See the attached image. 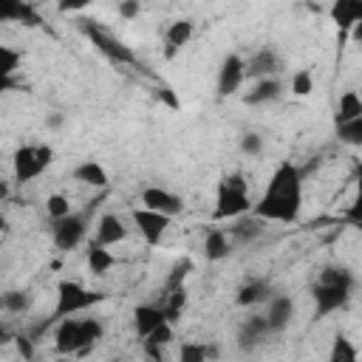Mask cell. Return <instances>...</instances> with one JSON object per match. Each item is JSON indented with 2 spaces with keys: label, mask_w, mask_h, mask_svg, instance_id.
<instances>
[{
  "label": "cell",
  "mask_w": 362,
  "mask_h": 362,
  "mask_svg": "<svg viewBox=\"0 0 362 362\" xmlns=\"http://www.w3.org/2000/svg\"><path fill=\"white\" fill-rule=\"evenodd\" d=\"M303 209V170L294 161H280L257 198L252 204V212L260 215L263 221H277V223H294Z\"/></svg>",
  "instance_id": "cell-1"
},
{
  "label": "cell",
  "mask_w": 362,
  "mask_h": 362,
  "mask_svg": "<svg viewBox=\"0 0 362 362\" xmlns=\"http://www.w3.org/2000/svg\"><path fill=\"white\" fill-rule=\"evenodd\" d=\"M351 291H354V274L348 266L331 263L320 272V277L311 286V297H314V317L322 320L334 311H342L351 303Z\"/></svg>",
  "instance_id": "cell-2"
},
{
  "label": "cell",
  "mask_w": 362,
  "mask_h": 362,
  "mask_svg": "<svg viewBox=\"0 0 362 362\" xmlns=\"http://www.w3.org/2000/svg\"><path fill=\"white\" fill-rule=\"evenodd\" d=\"M105 334V325L99 317H62L57 320L54 328V348L57 354H68V356H85Z\"/></svg>",
  "instance_id": "cell-3"
},
{
  "label": "cell",
  "mask_w": 362,
  "mask_h": 362,
  "mask_svg": "<svg viewBox=\"0 0 362 362\" xmlns=\"http://www.w3.org/2000/svg\"><path fill=\"white\" fill-rule=\"evenodd\" d=\"M252 212V198H249V181L243 173H229L218 181L215 189V221H235L240 215Z\"/></svg>",
  "instance_id": "cell-4"
},
{
  "label": "cell",
  "mask_w": 362,
  "mask_h": 362,
  "mask_svg": "<svg viewBox=\"0 0 362 362\" xmlns=\"http://www.w3.org/2000/svg\"><path fill=\"white\" fill-rule=\"evenodd\" d=\"M76 28L90 40V45L102 54V57H107L113 65H133L136 62V54H133V48L130 45H124L119 37H113L107 28H102L99 23H93V20H76Z\"/></svg>",
  "instance_id": "cell-5"
},
{
  "label": "cell",
  "mask_w": 362,
  "mask_h": 362,
  "mask_svg": "<svg viewBox=\"0 0 362 362\" xmlns=\"http://www.w3.org/2000/svg\"><path fill=\"white\" fill-rule=\"evenodd\" d=\"M99 300H102L99 291H90V288H85L76 280H59V286H57V305H54V314H51L48 325L57 322V320H62V317L82 314L90 305H96Z\"/></svg>",
  "instance_id": "cell-6"
},
{
  "label": "cell",
  "mask_w": 362,
  "mask_h": 362,
  "mask_svg": "<svg viewBox=\"0 0 362 362\" xmlns=\"http://www.w3.org/2000/svg\"><path fill=\"white\" fill-rule=\"evenodd\" d=\"M54 161V147L51 144H23L14 150L11 167H14V181L28 184L37 175L45 173V167Z\"/></svg>",
  "instance_id": "cell-7"
},
{
  "label": "cell",
  "mask_w": 362,
  "mask_h": 362,
  "mask_svg": "<svg viewBox=\"0 0 362 362\" xmlns=\"http://www.w3.org/2000/svg\"><path fill=\"white\" fill-rule=\"evenodd\" d=\"M93 209V206H90ZM90 209H82V212H71L59 221H51V240L59 252H71L76 249L82 240H85V232H88V221H90Z\"/></svg>",
  "instance_id": "cell-8"
},
{
  "label": "cell",
  "mask_w": 362,
  "mask_h": 362,
  "mask_svg": "<svg viewBox=\"0 0 362 362\" xmlns=\"http://www.w3.org/2000/svg\"><path fill=\"white\" fill-rule=\"evenodd\" d=\"M170 221L173 218L158 212V209H147V206L133 209V223H136V229H139V235L144 238L147 246H158L164 240V235L170 229Z\"/></svg>",
  "instance_id": "cell-9"
},
{
  "label": "cell",
  "mask_w": 362,
  "mask_h": 362,
  "mask_svg": "<svg viewBox=\"0 0 362 362\" xmlns=\"http://www.w3.org/2000/svg\"><path fill=\"white\" fill-rule=\"evenodd\" d=\"M246 82V59L240 54H229L218 68V96H232Z\"/></svg>",
  "instance_id": "cell-10"
},
{
  "label": "cell",
  "mask_w": 362,
  "mask_h": 362,
  "mask_svg": "<svg viewBox=\"0 0 362 362\" xmlns=\"http://www.w3.org/2000/svg\"><path fill=\"white\" fill-rule=\"evenodd\" d=\"M141 206H147V209H158V212L175 218V215L184 209V201H181L175 192H170L167 187L153 184V187H144V189H141Z\"/></svg>",
  "instance_id": "cell-11"
},
{
  "label": "cell",
  "mask_w": 362,
  "mask_h": 362,
  "mask_svg": "<svg viewBox=\"0 0 362 362\" xmlns=\"http://www.w3.org/2000/svg\"><path fill=\"white\" fill-rule=\"evenodd\" d=\"M263 317H266L272 334H283L288 328L291 317H294V300L288 294H272L269 303H266Z\"/></svg>",
  "instance_id": "cell-12"
},
{
  "label": "cell",
  "mask_w": 362,
  "mask_h": 362,
  "mask_svg": "<svg viewBox=\"0 0 362 362\" xmlns=\"http://www.w3.org/2000/svg\"><path fill=\"white\" fill-rule=\"evenodd\" d=\"M283 68V59L274 48H260L246 59V79H266V76H277Z\"/></svg>",
  "instance_id": "cell-13"
},
{
  "label": "cell",
  "mask_w": 362,
  "mask_h": 362,
  "mask_svg": "<svg viewBox=\"0 0 362 362\" xmlns=\"http://www.w3.org/2000/svg\"><path fill=\"white\" fill-rule=\"evenodd\" d=\"M272 337L269 331V322L263 314H255V317H246L238 328V348L240 351H255L257 345H263L266 339Z\"/></svg>",
  "instance_id": "cell-14"
},
{
  "label": "cell",
  "mask_w": 362,
  "mask_h": 362,
  "mask_svg": "<svg viewBox=\"0 0 362 362\" xmlns=\"http://www.w3.org/2000/svg\"><path fill=\"white\" fill-rule=\"evenodd\" d=\"M161 322H167V314H164V305L161 303L158 305L144 303V305H136L133 308V328H136V337L139 339L150 337Z\"/></svg>",
  "instance_id": "cell-15"
},
{
  "label": "cell",
  "mask_w": 362,
  "mask_h": 362,
  "mask_svg": "<svg viewBox=\"0 0 362 362\" xmlns=\"http://www.w3.org/2000/svg\"><path fill=\"white\" fill-rule=\"evenodd\" d=\"M0 20L3 23H23V25H40L42 17L28 0H0Z\"/></svg>",
  "instance_id": "cell-16"
},
{
  "label": "cell",
  "mask_w": 362,
  "mask_h": 362,
  "mask_svg": "<svg viewBox=\"0 0 362 362\" xmlns=\"http://www.w3.org/2000/svg\"><path fill=\"white\" fill-rule=\"evenodd\" d=\"M127 238V226L116 212H102L96 221V240L105 246H116Z\"/></svg>",
  "instance_id": "cell-17"
},
{
  "label": "cell",
  "mask_w": 362,
  "mask_h": 362,
  "mask_svg": "<svg viewBox=\"0 0 362 362\" xmlns=\"http://www.w3.org/2000/svg\"><path fill=\"white\" fill-rule=\"evenodd\" d=\"M266 223H269V221H263L260 215L246 212V215L235 218V223L229 226V235H232V240H238V243H252V240H257V238L266 232Z\"/></svg>",
  "instance_id": "cell-18"
},
{
  "label": "cell",
  "mask_w": 362,
  "mask_h": 362,
  "mask_svg": "<svg viewBox=\"0 0 362 362\" xmlns=\"http://www.w3.org/2000/svg\"><path fill=\"white\" fill-rule=\"evenodd\" d=\"M283 96V82L280 76H266V79H255L252 90L243 96L246 105H269V102H277Z\"/></svg>",
  "instance_id": "cell-19"
},
{
  "label": "cell",
  "mask_w": 362,
  "mask_h": 362,
  "mask_svg": "<svg viewBox=\"0 0 362 362\" xmlns=\"http://www.w3.org/2000/svg\"><path fill=\"white\" fill-rule=\"evenodd\" d=\"M328 14L331 23H337V28L351 31L356 23H362V0H334Z\"/></svg>",
  "instance_id": "cell-20"
},
{
  "label": "cell",
  "mask_w": 362,
  "mask_h": 362,
  "mask_svg": "<svg viewBox=\"0 0 362 362\" xmlns=\"http://www.w3.org/2000/svg\"><path fill=\"white\" fill-rule=\"evenodd\" d=\"M229 252H232V235L226 229H221V226H212L206 232V238H204V257L218 263V260L229 257Z\"/></svg>",
  "instance_id": "cell-21"
},
{
  "label": "cell",
  "mask_w": 362,
  "mask_h": 362,
  "mask_svg": "<svg viewBox=\"0 0 362 362\" xmlns=\"http://www.w3.org/2000/svg\"><path fill=\"white\" fill-rule=\"evenodd\" d=\"M274 291H272V286H269V280H263V277H252V280H246L240 288H238V305H243V308H249V305H260V303H269V297H272Z\"/></svg>",
  "instance_id": "cell-22"
},
{
  "label": "cell",
  "mask_w": 362,
  "mask_h": 362,
  "mask_svg": "<svg viewBox=\"0 0 362 362\" xmlns=\"http://www.w3.org/2000/svg\"><path fill=\"white\" fill-rule=\"evenodd\" d=\"M71 175H74V181L88 184V187H93V189H105V187H107V173H105V167H102L99 161H93V158H85L82 164H76Z\"/></svg>",
  "instance_id": "cell-23"
},
{
  "label": "cell",
  "mask_w": 362,
  "mask_h": 362,
  "mask_svg": "<svg viewBox=\"0 0 362 362\" xmlns=\"http://www.w3.org/2000/svg\"><path fill=\"white\" fill-rule=\"evenodd\" d=\"M85 260H88V272L90 274H107L113 266H116V257H113V252L105 246V243H99V240H93L90 246H88V252H85Z\"/></svg>",
  "instance_id": "cell-24"
},
{
  "label": "cell",
  "mask_w": 362,
  "mask_h": 362,
  "mask_svg": "<svg viewBox=\"0 0 362 362\" xmlns=\"http://www.w3.org/2000/svg\"><path fill=\"white\" fill-rule=\"evenodd\" d=\"M192 31H195V23L192 20H175L170 23L164 40H167V57H173L175 51H181L189 40H192Z\"/></svg>",
  "instance_id": "cell-25"
},
{
  "label": "cell",
  "mask_w": 362,
  "mask_h": 362,
  "mask_svg": "<svg viewBox=\"0 0 362 362\" xmlns=\"http://www.w3.org/2000/svg\"><path fill=\"white\" fill-rule=\"evenodd\" d=\"M356 116H362V93L345 90V93L339 96L334 122H337V124H345V122H351V119H356Z\"/></svg>",
  "instance_id": "cell-26"
},
{
  "label": "cell",
  "mask_w": 362,
  "mask_h": 362,
  "mask_svg": "<svg viewBox=\"0 0 362 362\" xmlns=\"http://www.w3.org/2000/svg\"><path fill=\"white\" fill-rule=\"evenodd\" d=\"M328 356H331V362H354V359H359V351L345 334H337Z\"/></svg>",
  "instance_id": "cell-27"
},
{
  "label": "cell",
  "mask_w": 362,
  "mask_h": 362,
  "mask_svg": "<svg viewBox=\"0 0 362 362\" xmlns=\"http://www.w3.org/2000/svg\"><path fill=\"white\" fill-rule=\"evenodd\" d=\"M0 303H3V308L8 314H23V311L31 308V294L28 291H20V288H8Z\"/></svg>",
  "instance_id": "cell-28"
},
{
  "label": "cell",
  "mask_w": 362,
  "mask_h": 362,
  "mask_svg": "<svg viewBox=\"0 0 362 362\" xmlns=\"http://www.w3.org/2000/svg\"><path fill=\"white\" fill-rule=\"evenodd\" d=\"M178 356H181V362H204L206 356H218V348L204 345V342H184Z\"/></svg>",
  "instance_id": "cell-29"
},
{
  "label": "cell",
  "mask_w": 362,
  "mask_h": 362,
  "mask_svg": "<svg viewBox=\"0 0 362 362\" xmlns=\"http://www.w3.org/2000/svg\"><path fill=\"white\" fill-rule=\"evenodd\" d=\"M71 212H74V206H71L68 195L54 192V195L45 198V215H48L51 221H59V218H65V215H71Z\"/></svg>",
  "instance_id": "cell-30"
},
{
  "label": "cell",
  "mask_w": 362,
  "mask_h": 362,
  "mask_svg": "<svg viewBox=\"0 0 362 362\" xmlns=\"http://www.w3.org/2000/svg\"><path fill=\"white\" fill-rule=\"evenodd\" d=\"M23 62V51L11 48V45H0V76H11Z\"/></svg>",
  "instance_id": "cell-31"
},
{
  "label": "cell",
  "mask_w": 362,
  "mask_h": 362,
  "mask_svg": "<svg viewBox=\"0 0 362 362\" xmlns=\"http://www.w3.org/2000/svg\"><path fill=\"white\" fill-rule=\"evenodd\" d=\"M337 133H339L342 141L362 147V116H356V119H351L345 124H337Z\"/></svg>",
  "instance_id": "cell-32"
},
{
  "label": "cell",
  "mask_w": 362,
  "mask_h": 362,
  "mask_svg": "<svg viewBox=\"0 0 362 362\" xmlns=\"http://www.w3.org/2000/svg\"><path fill=\"white\" fill-rule=\"evenodd\" d=\"M240 153L249 156V158L260 156V153H263V136L255 133V130H246V133L240 136Z\"/></svg>",
  "instance_id": "cell-33"
},
{
  "label": "cell",
  "mask_w": 362,
  "mask_h": 362,
  "mask_svg": "<svg viewBox=\"0 0 362 362\" xmlns=\"http://www.w3.org/2000/svg\"><path fill=\"white\" fill-rule=\"evenodd\" d=\"M291 90H294L297 96H308V93L314 90V76H311L308 68H303V71H297V74L291 76Z\"/></svg>",
  "instance_id": "cell-34"
},
{
  "label": "cell",
  "mask_w": 362,
  "mask_h": 362,
  "mask_svg": "<svg viewBox=\"0 0 362 362\" xmlns=\"http://www.w3.org/2000/svg\"><path fill=\"white\" fill-rule=\"evenodd\" d=\"M141 14V3L139 0H119V17L122 20H136Z\"/></svg>",
  "instance_id": "cell-35"
},
{
  "label": "cell",
  "mask_w": 362,
  "mask_h": 362,
  "mask_svg": "<svg viewBox=\"0 0 362 362\" xmlns=\"http://www.w3.org/2000/svg\"><path fill=\"white\" fill-rule=\"evenodd\" d=\"M345 218H348L351 223H359V226H362V192H356V198H354L351 206L345 209Z\"/></svg>",
  "instance_id": "cell-36"
},
{
  "label": "cell",
  "mask_w": 362,
  "mask_h": 362,
  "mask_svg": "<svg viewBox=\"0 0 362 362\" xmlns=\"http://www.w3.org/2000/svg\"><path fill=\"white\" fill-rule=\"evenodd\" d=\"M90 3H93V0H59L57 6H59V11L68 14V11H82V8H88Z\"/></svg>",
  "instance_id": "cell-37"
},
{
  "label": "cell",
  "mask_w": 362,
  "mask_h": 362,
  "mask_svg": "<svg viewBox=\"0 0 362 362\" xmlns=\"http://www.w3.org/2000/svg\"><path fill=\"white\" fill-rule=\"evenodd\" d=\"M164 345H156V342H144V354L150 356V359H161L164 356V351H161Z\"/></svg>",
  "instance_id": "cell-38"
},
{
  "label": "cell",
  "mask_w": 362,
  "mask_h": 362,
  "mask_svg": "<svg viewBox=\"0 0 362 362\" xmlns=\"http://www.w3.org/2000/svg\"><path fill=\"white\" fill-rule=\"evenodd\" d=\"M17 348H20V354H23L25 359H31V356H34V351H31V342H28V337H17Z\"/></svg>",
  "instance_id": "cell-39"
},
{
  "label": "cell",
  "mask_w": 362,
  "mask_h": 362,
  "mask_svg": "<svg viewBox=\"0 0 362 362\" xmlns=\"http://www.w3.org/2000/svg\"><path fill=\"white\" fill-rule=\"evenodd\" d=\"M161 99H164V102H167L170 107H178V105H181V102H178V99L173 96V90H170V88H161Z\"/></svg>",
  "instance_id": "cell-40"
},
{
  "label": "cell",
  "mask_w": 362,
  "mask_h": 362,
  "mask_svg": "<svg viewBox=\"0 0 362 362\" xmlns=\"http://www.w3.org/2000/svg\"><path fill=\"white\" fill-rule=\"evenodd\" d=\"M348 34H351V40H354V42H362V23H356Z\"/></svg>",
  "instance_id": "cell-41"
},
{
  "label": "cell",
  "mask_w": 362,
  "mask_h": 362,
  "mask_svg": "<svg viewBox=\"0 0 362 362\" xmlns=\"http://www.w3.org/2000/svg\"><path fill=\"white\" fill-rule=\"evenodd\" d=\"M356 192H362V170H359V175H356Z\"/></svg>",
  "instance_id": "cell-42"
}]
</instances>
